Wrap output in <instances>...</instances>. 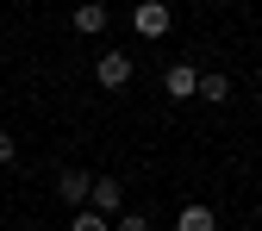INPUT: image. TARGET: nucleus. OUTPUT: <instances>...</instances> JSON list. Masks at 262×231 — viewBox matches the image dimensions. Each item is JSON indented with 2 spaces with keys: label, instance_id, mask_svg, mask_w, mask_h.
<instances>
[{
  "label": "nucleus",
  "instance_id": "f257e3e1",
  "mask_svg": "<svg viewBox=\"0 0 262 231\" xmlns=\"http://www.w3.org/2000/svg\"><path fill=\"white\" fill-rule=\"evenodd\" d=\"M119 206H125V181H119V175H94V194H88V213L113 219Z\"/></svg>",
  "mask_w": 262,
  "mask_h": 231
},
{
  "label": "nucleus",
  "instance_id": "f03ea898",
  "mask_svg": "<svg viewBox=\"0 0 262 231\" xmlns=\"http://www.w3.org/2000/svg\"><path fill=\"white\" fill-rule=\"evenodd\" d=\"M162 88H169V100H193V94H200V69H193V62H169V69H162Z\"/></svg>",
  "mask_w": 262,
  "mask_h": 231
},
{
  "label": "nucleus",
  "instance_id": "7ed1b4c3",
  "mask_svg": "<svg viewBox=\"0 0 262 231\" xmlns=\"http://www.w3.org/2000/svg\"><path fill=\"white\" fill-rule=\"evenodd\" d=\"M131 31H138V38H162V31H169V7H162V0H144V7L131 13Z\"/></svg>",
  "mask_w": 262,
  "mask_h": 231
},
{
  "label": "nucleus",
  "instance_id": "20e7f679",
  "mask_svg": "<svg viewBox=\"0 0 262 231\" xmlns=\"http://www.w3.org/2000/svg\"><path fill=\"white\" fill-rule=\"evenodd\" d=\"M94 81H100V88H125L131 81V56L125 50H106L100 62H94Z\"/></svg>",
  "mask_w": 262,
  "mask_h": 231
},
{
  "label": "nucleus",
  "instance_id": "39448f33",
  "mask_svg": "<svg viewBox=\"0 0 262 231\" xmlns=\"http://www.w3.org/2000/svg\"><path fill=\"white\" fill-rule=\"evenodd\" d=\"M56 194H62V200L81 213V206H88V194H94V175H81V169H62V175H56Z\"/></svg>",
  "mask_w": 262,
  "mask_h": 231
},
{
  "label": "nucleus",
  "instance_id": "423d86ee",
  "mask_svg": "<svg viewBox=\"0 0 262 231\" xmlns=\"http://www.w3.org/2000/svg\"><path fill=\"white\" fill-rule=\"evenodd\" d=\"M175 231H219V213L200 206V200H187V206L175 213Z\"/></svg>",
  "mask_w": 262,
  "mask_h": 231
},
{
  "label": "nucleus",
  "instance_id": "0eeeda50",
  "mask_svg": "<svg viewBox=\"0 0 262 231\" xmlns=\"http://www.w3.org/2000/svg\"><path fill=\"white\" fill-rule=\"evenodd\" d=\"M106 7H100V0H88V7H75V31H81V38H100V31H106Z\"/></svg>",
  "mask_w": 262,
  "mask_h": 231
},
{
  "label": "nucleus",
  "instance_id": "6e6552de",
  "mask_svg": "<svg viewBox=\"0 0 262 231\" xmlns=\"http://www.w3.org/2000/svg\"><path fill=\"white\" fill-rule=\"evenodd\" d=\"M69 231H113V219H100V213H88V206H81V213L69 219Z\"/></svg>",
  "mask_w": 262,
  "mask_h": 231
},
{
  "label": "nucleus",
  "instance_id": "1a4fd4ad",
  "mask_svg": "<svg viewBox=\"0 0 262 231\" xmlns=\"http://www.w3.org/2000/svg\"><path fill=\"white\" fill-rule=\"evenodd\" d=\"M225 94H231L225 75H200V100H225Z\"/></svg>",
  "mask_w": 262,
  "mask_h": 231
},
{
  "label": "nucleus",
  "instance_id": "9d476101",
  "mask_svg": "<svg viewBox=\"0 0 262 231\" xmlns=\"http://www.w3.org/2000/svg\"><path fill=\"white\" fill-rule=\"evenodd\" d=\"M113 231H150V219H144V213H119V225H113Z\"/></svg>",
  "mask_w": 262,
  "mask_h": 231
},
{
  "label": "nucleus",
  "instance_id": "9b49d317",
  "mask_svg": "<svg viewBox=\"0 0 262 231\" xmlns=\"http://www.w3.org/2000/svg\"><path fill=\"white\" fill-rule=\"evenodd\" d=\"M7 162H19V144L7 138V131H0V169H7Z\"/></svg>",
  "mask_w": 262,
  "mask_h": 231
},
{
  "label": "nucleus",
  "instance_id": "f8f14e48",
  "mask_svg": "<svg viewBox=\"0 0 262 231\" xmlns=\"http://www.w3.org/2000/svg\"><path fill=\"white\" fill-rule=\"evenodd\" d=\"M256 213H262V206H256Z\"/></svg>",
  "mask_w": 262,
  "mask_h": 231
}]
</instances>
